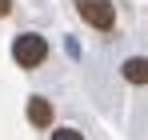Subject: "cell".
<instances>
[{
  "mask_svg": "<svg viewBox=\"0 0 148 140\" xmlns=\"http://www.w3.org/2000/svg\"><path fill=\"white\" fill-rule=\"evenodd\" d=\"M52 140H84L76 128H60V132H52Z\"/></svg>",
  "mask_w": 148,
  "mask_h": 140,
  "instance_id": "cell-5",
  "label": "cell"
},
{
  "mask_svg": "<svg viewBox=\"0 0 148 140\" xmlns=\"http://www.w3.org/2000/svg\"><path fill=\"white\" fill-rule=\"evenodd\" d=\"M44 56H48V40L36 36V32H24V36L12 40V60H16L20 68H40Z\"/></svg>",
  "mask_w": 148,
  "mask_h": 140,
  "instance_id": "cell-1",
  "label": "cell"
},
{
  "mask_svg": "<svg viewBox=\"0 0 148 140\" xmlns=\"http://www.w3.org/2000/svg\"><path fill=\"white\" fill-rule=\"evenodd\" d=\"M124 80H128V84H148V56L124 60Z\"/></svg>",
  "mask_w": 148,
  "mask_h": 140,
  "instance_id": "cell-4",
  "label": "cell"
},
{
  "mask_svg": "<svg viewBox=\"0 0 148 140\" xmlns=\"http://www.w3.org/2000/svg\"><path fill=\"white\" fill-rule=\"evenodd\" d=\"M12 12V0H0V16H8Z\"/></svg>",
  "mask_w": 148,
  "mask_h": 140,
  "instance_id": "cell-6",
  "label": "cell"
},
{
  "mask_svg": "<svg viewBox=\"0 0 148 140\" xmlns=\"http://www.w3.org/2000/svg\"><path fill=\"white\" fill-rule=\"evenodd\" d=\"M76 12L84 16L88 28H96V32H108V28L116 24V8H112L108 0H76Z\"/></svg>",
  "mask_w": 148,
  "mask_h": 140,
  "instance_id": "cell-2",
  "label": "cell"
},
{
  "mask_svg": "<svg viewBox=\"0 0 148 140\" xmlns=\"http://www.w3.org/2000/svg\"><path fill=\"white\" fill-rule=\"evenodd\" d=\"M28 120H32L36 128H48L52 124V104L44 96H32V100H28Z\"/></svg>",
  "mask_w": 148,
  "mask_h": 140,
  "instance_id": "cell-3",
  "label": "cell"
}]
</instances>
